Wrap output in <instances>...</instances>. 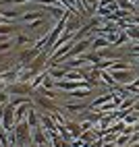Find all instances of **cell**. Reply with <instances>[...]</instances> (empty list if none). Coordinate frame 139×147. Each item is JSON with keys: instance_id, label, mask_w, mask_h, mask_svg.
<instances>
[{"instance_id": "7", "label": "cell", "mask_w": 139, "mask_h": 147, "mask_svg": "<svg viewBox=\"0 0 139 147\" xmlns=\"http://www.w3.org/2000/svg\"><path fill=\"white\" fill-rule=\"evenodd\" d=\"M85 108V104L81 102V104H66V110H71V112H79V110H83Z\"/></svg>"}, {"instance_id": "9", "label": "cell", "mask_w": 139, "mask_h": 147, "mask_svg": "<svg viewBox=\"0 0 139 147\" xmlns=\"http://www.w3.org/2000/svg\"><path fill=\"white\" fill-rule=\"evenodd\" d=\"M106 44H108L106 40H96V42H94V50H100V48H104Z\"/></svg>"}, {"instance_id": "4", "label": "cell", "mask_w": 139, "mask_h": 147, "mask_svg": "<svg viewBox=\"0 0 139 147\" xmlns=\"http://www.w3.org/2000/svg\"><path fill=\"white\" fill-rule=\"evenodd\" d=\"M33 141H35V145H46L48 141H46V135L42 133V129L39 126H35V133H33Z\"/></svg>"}, {"instance_id": "12", "label": "cell", "mask_w": 139, "mask_h": 147, "mask_svg": "<svg viewBox=\"0 0 139 147\" xmlns=\"http://www.w3.org/2000/svg\"><path fill=\"white\" fill-rule=\"evenodd\" d=\"M13 48V42H6V44H0V52H6Z\"/></svg>"}, {"instance_id": "13", "label": "cell", "mask_w": 139, "mask_h": 147, "mask_svg": "<svg viewBox=\"0 0 139 147\" xmlns=\"http://www.w3.org/2000/svg\"><path fill=\"white\" fill-rule=\"evenodd\" d=\"M66 77L71 81H79V79H81V75H79V73H66Z\"/></svg>"}, {"instance_id": "8", "label": "cell", "mask_w": 139, "mask_h": 147, "mask_svg": "<svg viewBox=\"0 0 139 147\" xmlns=\"http://www.w3.org/2000/svg\"><path fill=\"white\" fill-rule=\"evenodd\" d=\"M29 126H37V118H35V112L31 110V108H29Z\"/></svg>"}, {"instance_id": "11", "label": "cell", "mask_w": 139, "mask_h": 147, "mask_svg": "<svg viewBox=\"0 0 139 147\" xmlns=\"http://www.w3.org/2000/svg\"><path fill=\"white\" fill-rule=\"evenodd\" d=\"M6 102H8V91H0V104L4 106Z\"/></svg>"}, {"instance_id": "3", "label": "cell", "mask_w": 139, "mask_h": 147, "mask_svg": "<svg viewBox=\"0 0 139 147\" xmlns=\"http://www.w3.org/2000/svg\"><path fill=\"white\" fill-rule=\"evenodd\" d=\"M35 104L42 106L44 110H50V112H56V110H58V108L54 106V102H52V97L48 100V95H44V93H37V95H35Z\"/></svg>"}, {"instance_id": "2", "label": "cell", "mask_w": 139, "mask_h": 147, "mask_svg": "<svg viewBox=\"0 0 139 147\" xmlns=\"http://www.w3.org/2000/svg\"><path fill=\"white\" fill-rule=\"evenodd\" d=\"M17 120V116H15V106H6L4 108V112H2V122H4V129L6 131H13V124Z\"/></svg>"}, {"instance_id": "10", "label": "cell", "mask_w": 139, "mask_h": 147, "mask_svg": "<svg viewBox=\"0 0 139 147\" xmlns=\"http://www.w3.org/2000/svg\"><path fill=\"white\" fill-rule=\"evenodd\" d=\"M15 75H17L15 71H11V73H6V75H4V81H8V83H13V81H15Z\"/></svg>"}, {"instance_id": "14", "label": "cell", "mask_w": 139, "mask_h": 147, "mask_svg": "<svg viewBox=\"0 0 139 147\" xmlns=\"http://www.w3.org/2000/svg\"><path fill=\"white\" fill-rule=\"evenodd\" d=\"M13 29H8V27H0V33H11Z\"/></svg>"}, {"instance_id": "6", "label": "cell", "mask_w": 139, "mask_h": 147, "mask_svg": "<svg viewBox=\"0 0 139 147\" xmlns=\"http://www.w3.org/2000/svg\"><path fill=\"white\" fill-rule=\"evenodd\" d=\"M48 75H50L52 79H62V77H66V71H62V68H60V71H52V68H50Z\"/></svg>"}, {"instance_id": "5", "label": "cell", "mask_w": 139, "mask_h": 147, "mask_svg": "<svg viewBox=\"0 0 139 147\" xmlns=\"http://www.w3.org/2000/svg\"><path fill=\"white\" fill-rule=\"evenodd\" d=\"M42 124H44V129H48V131H54V129H56V122H54L52 118H48V116H44V118H42Z\"/></svg>"}, {"instance_id": "1", "label": "cell", "mask_w": 139, "mask_h": 147, "mask_svg": "<svg viewBox=\"0 0 139 147\" xmlns=\"http://www.w3.org/2000/svg\"><path fill=\"white\" fill-rule=\"evenodd\" d=\"M29 129L31 126L21 122V124H17V129H15V137H17V143L21 145V147H27V145H31V133H29Z\"/></svg>"}]
</instances>
